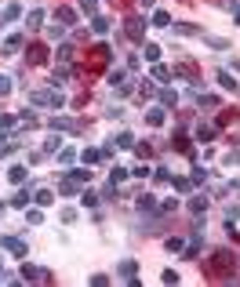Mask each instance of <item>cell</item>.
<instances>
[{
    "label": "cell",
    "instance_id": "6da1fadb",
    "mask_svg": "<svg viewBox=\"0 0 240 287\" xmlns=\"http://www.w3.org/2000/svg\"><path fill=\"white\" fill-rule=\"evenodd\" d=\"M30 106H51V109H59L62 106V91L59 87H33L30 91Z\"/></svg>",
    "mask_w": 240,
    "mask_h": 287
},
{
    "label": "cell",
    "instance_id": "7a4b0ae2",
    "mask_svg": "<svg viewBox=\"0 0 240 287\" xmlns=\"http://www.w3.org/2000/svg\"><path fill=\"white\" fill-rule=\"evenodd\" d=\"M0 244H4V251H11L15 258H26V240H18V236H0Z\"/></svg>",
    "mask_w": 240,
    "mask_h": 287
},
{
    "label": "cell",
    "instance_id": "3957f363",
    "mask_svg": "<svg viewBox=\"0 0 240 287\" xmlns=\"http://www.w3.org/2000/svg\"><path fill=\"white\" fill-rule=\"evenodd\" d=\"M26 58H30L33 66H44V62H48V48H44V44H30V48H26Z\"/></svg>",
    "mask_w": 240,
    "mask_h": 287
},
{
    "label": "cell",
    "instance_id": "277c9868",
    "mask_svg": "<svg viewBox=\"0 0 240 287\" xmlns=\"http://www.w3.org/2000/svg\"><path fill=\"white\" fill-rule=\"evenodd\" d=\"M22 280H36V284H48L51 273L48 269H36V265H22Z\"/></svg>",
    "mask_w": 240,
    "mask_h": 287
},
{
    "label": "cell",
    "instance_id": "5b68a950",
    "mask_svg": "<svg viewBox=\"0 0 240 287\" xmlns=\"http://www.w3.org/2000/svg\"><path fill=\"white\" fill-rule=\"evenodd\" d=\"M142 29H146V22H142L138 15L127 18V40H142Z\"/></svg>",
    "mask_w": 240,
    "mask_h": 287
},
{
    "label": "cell",
    "instance_id": "8992f818",
    "mask_svg": "<svg viewBox=\"0 0 240 287\" xmlns=\"http://www.w3.org/2000/svg\"><path fill=\"white\" fill-rule=\"evenodd\" d=\"M55 22L69 29V26H77V11H73V7H59V11H55Z\"/></svg>",
    "mask_w": 240,
    "mask_h": 287
},
{
    "label": "cell",
    "instance_id": "52a82bcc",
    "mask_svg": "<svg viewBox=\"0 0 240 287\" xmlns=\"http://www.w3.org/2000/svg\"><path fill=\"white\" fill-rule=\"evenodd\" d=\"M51 127H55V131H80V124H77V120H69V116H55Z\"/></svg>",
    "mask_w": 240,
    "mask_h": 287
},
{
    "label": "cell",
    "instance_id": "ba28073f",
    "mask_svg": "<svg viewBox=\"0 0 240 287\" xmlns=\"http://www.w3.org/2000/svg\"><path fill=\"white\" fill-rule=\"evenodd\" d=\"M164 116H168V113H164L160 106H150V113H146V124H150V127H160Z\"/></svg>",
    "mask_w": 240,
    "mask_h": 287
},
{
    "label": "cell",
    "instance_id": "9c48e42d",
    "mask_svg": "<svg viewBox=\"0 0 240 287\" xmlns=\"http://www.w3.org/2000/svg\"><path fill=\"white\" fill-rule=\"evenodd\" d=\"M22 48H26V40H22L18 33H15V36H7V40H4V55H15V51H22Z\"/></svg>",
    "mask_w": 240,
    "mask_h": 287
},
{
    "label": "cell",
    "instance_id": "30bf717a",
    "mask_svg": "<svg viewBox=\"0 0 240 287\" xmlns=\"http://www.w3.org/2000/svg\"><path fill=\"white\" fill-rule=\"evenodd\" d=\"M150 73H153V80H160V84H168V80H171V69H168V66H160V62H153Z\"/></svg>",
    "mask_w": 240,
    "mask_h": 287
},
{
    "label": "cell",
    "instance_id": "8fae6325",
    "mask_svg": "<svg viewBox=\"0 0 240 287\" xmlns=\"http://www.w3.org/2000/svg\"><path fill=\"white\" fill-rule=\"evenodd\" d=\"M215 80H218V84H222L226 91H237V80H233V73H226V69H218V73H215Z\"/></svg>",
    "mask_w": 240,
    "mask_h": 287
},
{
    "label": "cell",
    "instance_id": "7c38bea8",
    "mask_svg": "<svg viewBox=\"0 0 240 287\" xmlns=\"http://www.w3.org/2000/svg\"><path fill=\"white\" fill-rule=\"evenodd\" d=\"M156 197H150V193H146V197H138V211H150V215H156Z\"/></svg>",
    "mask_w": 240,
    "mask_h": 287
},
{
    "label": "cell",
    "instance_id": "4fadbf2b",
    "mask_svg": "<svg viewBox=\"0 0 240 287\" xmlns=\"http://www.w3.org/2000/svg\"><path fill=\"white\" fill-rule=\"evenodd\" d=\"M33 200L40 203V207H48V203H55V193H51V189H36V193H33Z\"/></svg>",
    "mask_w": 240,
    "mask_h": 287
},
{
    "label": "cell",
    "instance_id": "5bb4252c",
    "mask_svg": "<svg viewBox=\"0 0 240 287\" xmlns=\"http://www.w3.org/2000/svg\"><path fill=\"white\" fill-rule=\"evenodd\" d=\"M73 77V69H69V62H62L59 69H55V84H66V80Z\"/></svg>",
    "mask_w": 240,
    "mask_h": 287
},
{
    "label": "cell",
    "instance_id": "9a60e30c",
    "mask_svg": "<svg viewBox=\"0 0 240 287\" xmlns=\"http://www.w3.org/2000/svg\"><path fill=\"white\" fill-rule=\"evenodd\" d=\"M135 273H138V262H131V258H127V262H120V276H124V280H131Z\"/></svg>",
    "mask_w": 240,
    "mask_h": 287
},
{
    "label": "cell",
    "instance_id": "2e32d148",
    "mask_svg": "<svg viewBox=\"0 0 240 287\" xmlns=\"http://www.w3.org/2000/svg\"><path fill=\"white\" fill-rule=\"evenodd\" d=\"M40 22H44V11H40V7H33V11L26 15V26H30V29H36Z\"/></svg>",
    "mask_w": 240,
    "mask_h": 287
},
{
    "label": "cell",
    "instance_id": "e0dca14e",
    "mask_svg": "<svg viewBox=\"0 0 240 287\" xmlns=\"http://www.w3.org/2000/svg\"><path fill=\"white\" fill-rule=\"evenodd\" d=\"M117 145H120V149H131V145H135V135L131 131H120L117 135Z\"/></svg>",
    "mask_w": 240,
    "mask_h": 287
},
{
    "label": "cell",
    "instance_id": "ac0fdd59",
    "mask_svg": "<svg viewBox=\"0 0 240 287\" xmlns=\"http://www.w3.org/2000/svg\"><path fill=\"white\" fill-rule=\"evenodd\" d=\"M26 203H30V189H18L11 197V207H26Z\"/></svg>",
    "mask_w": 240,
    "mask_h": 287
},
{
    "label": "cell",
    "instance_id": "d6986e66",
    "mask_svg": "<svg viewBox=\"0 0 240 287\" xmlns=\"http://www.w3.org/2000/svg\"><path fill=\"white\" fill-rule=\"evenodd\" d=\"M18 15H22V7H18V4H7L4 11H0V18H4V22H11V18H18Z\"/></svg>",
    "mask_w": 240,
    "mask_h": 287
},
{
    "label": "cell",
    "instance_id": "ffe728a7",
    "mask_svg": "<svg viewBox=\"0 0 240 287\" xmlns=\"http://www.w3.org/2000/svg\"><path fill=\"white\" fill-rule=\"evenodd\" d=\"M160 102L164 106H179V95H175L171 87H160Z\"/></svg>",
    "mask_w": 240,
    "mask_h": 287
},
{
    "label": "cell",
    "instance_id": "44dd1931",
    "mask_svg": "<svg viewBox=\"0 0 240 287\" xmlns=\"http://www.w3.org/2000/svg\"><path fill=\"white\" fill-rule=\"evenodd\" d=\"M7 178H11L15 186H22V182H26V168H18V164H15V168L7 171Z\"/></svg>",
    "mask_w": 240,
    "mask_h": 287
},
{
    "label": "cell",
    "instance_id": "7402d4cb",
    "mask_svg": "<svg viewBox=\"0 0 240 287\" xmlns=\"http://www.w3.org/2000/svg\"><path fill=\"white\" fill-rule=\"evenodd\" d=\"M91 29H95V33H106V29H109V18L95 15V18H91Z\"/></svg>",
    "mask_w": 240,
    "mask_h": 287
},
{
    "label": "cell",
    "instance_id": "603a6c76",
    "mask_svg": "<svg viewBox=\"0 0 240 287\" xmlns=\"http://www.w3.org/2000/svg\"><path fill=\"white\" fill-rule=\"evenodd\" d=\"M59 189H62V197H73V193H77V189H80V182H73V178H66V182H62V186H59Z\"/></svg>",
    "mask_w": 240,
    "mask_h": 287
},
{
    "label": "cell",
    "instance_id": "cb8c5ba5",
    "mask_svg": "<svg viewBox=\"0 0 240 287\" xmlns=\"http://www.w3.org/2000/svg\"><path fill=\"white\" fill-rule=\"evenodd\" d=\"M80 156H84V164H98V160H102V149H84Z\"/></svg>",
    "mask_w": 240,
    "mask_h": 287
},
{
    "label": "cell",
    "instance_id": "d4e9b609",
    "mask_svg": "<svg viewBox=\"0 0 240 287\" xmlns=\"http://www.w3.org/2000/svg\"><path fill=\"white\" fill-rule=\"evenodd\" d=\"M73 160H77V153H73V149H62V153H59V164H62V168H69Z\"/></svg>",
    "mask_w": 240,
    "mask_h": 287
},
{
    "label": "cell",
    "instance_id": "484cf974",
    "mask_svg": "<svg viewBox=\"0 0 240 287\" xmlns=\"http://www.w3.org/2000/svg\"><path fill=\"white\" fill-rule=\"evenodd\" d=\"M69 178H73V182H88V178H91V171H84V168H73V171H69Z\"/></svg>",
    "mask_w": 240,
    "mask_h": 287
},
{
    "label": "cell",
    "instance_id": "4316f807",
    "mask_svg": "<svg viewBox=\"0 0 240 287\" xmlns=\"http://www.w3.org/2000/svg\"><path fill=\"white\" fill-rule=\"evenodd\" d=\"M171 186H175V193H189V189H193V182H189V178H175Z\"/></svg>",
    "mask_w": 240,
    "mask_h": 287
},
{
    "label": "cell",
    "instance_id": "83f0119b",
    "mask_svg": "<svg viewBox=\"0 0 240 287\" xmlns=\"http://www.w3.org/2000/svg\"><path fill=\"white\" fill-rule=\"evenodd\" d=\"M153 26H171V15L168 11H153Z\"/></svg>",
    "mask_w": 240,
    "mask_h": 287
},
{
    "label": "cell",
    "instance_id": "f1b7e54d",
    "mask_svg": "<svg viewBox=\"0 0 240 287\" xmlns=\"http://www.w3.org/2000/svg\"><path fill=\"white\" fill-rule=\"evenodd\" d=\"M146 58H150V66L156 58H160V48H156V44H146Z\"/></svg>",
    "mask_w": 240,
    "mask_h": 287
},
{
    "label": "cell",
    "instance_id": "f546056e",
    "mask_svg": "<svg viewBox=\"0 0 240 287\" xmlns=\"http://www.w3.org/2000/svg\"><path fill=\"white\" fill-rule=\"evenodd\" d=\"M80 200L91 207V203H98V193H95V189H84V193H80Z\"/></svg>",
    "mask_w": 240,
    "mask_h": 287
},
{
    "label": "cell",
    "instance_id": "4dcf8cb0",
    "mask_svg": "<svg viewBox=\"0 0 240 287\" xmlns=\"http://www.w3.org/2000/svg\"><path fill=\"white\" fill-rule=\"evenodd\" d=\"M11 127H15V116L4 113V116H0V131H11Z\"/></svg>",
    "mask_w": 240,
    "mask_h": 287
},
{
    "label": "cell",
    "instance_id": "1f68e13d",
    "mask_svg": "<svg viewBox=\"0 0 240 287\" xmlns=\"http://www.w3.org/2000/svg\"><path fill=\"white\" fill-rule=\"evenodd\" d=\"M197 138H200V142H211V138H215V127H200Z\"/></svg>",
    "mask_w": 240,
    "mask_h": 287
},
{
    "label": "cell",
    "instance_id": "d6a6232c",
    "mask_svg": "<svg viewBox=\"0 0 240 287\" xmlns=\"http://www.w3.org/2000/svg\"><path fill=\"white\" fill-rule=\"evenodd\" d=\"M160 280H164V284H179V273H175V269H164Z\"/></svg>",
    "mask_w": 240,
    "mask_h": 287
},
{
    "label": "cell",
    "instance_id": "836d02e7",
    "mask_svg": "<svg viewBox=\"0 0 240 287\" xmlns=\"http://www.w3.org/2000/svg\"><path fill=\"white\" fill-rule=\"evenodd\" d=\"M59 58L62 62H73V48H69V44H62V48H59Z\"/></svg>",
    "mask_w": 240,
    "mask_h": 287
},
{
    "label": "cell",
    "instance_id": "e575fe53",
    "mask_svg": "<svg viewBox=\"0 0 240 287\" xmlns=\"http://www.w3.org/2000/svg\"><path fill=\"white\" fill-rule=\"evenodd\" d=\"M189 207H193V211H197V215H204V207H208V200H204V197H197V200H193V203H189Z\"/></svg>",
    "mask_w": 240,
    "mask_h": 287
},
{
    "label": "cell",
    "instance_id": "d590c367",
    "mask_svg": "<svg viewBox=\"0 0 240 287\" xmlns=\"http://www.w3.org/2000/svg\"><path fill=\"white\" fill-rule=\"evenodd\" d=\"M204 178H208V171H204V168H197V171H193V178H189V182H193V186H200Z\"/></svg>",
    "mask_w": 240,
    "mask_h": 287
},
{
    "label": "cell",
    "instance_id": "8d00e7d4",
    "mask_svg": "<svg viewBox=\"0 0 240 287\" xmlns=\"http://www.w3.org/2000/svg\"><path fill=\"white\" fill-rule=\"evenodd\" d=\"M131 171H124V168H113V174H109V182H120V178H127Z\"/></svg>",
    "mask_w": 240,
    "mask_h": 287
},
{
    "label": "cell",
    "instance_id": "74e56055",
    "mask_svg": "<svg viewBox=\"0 0 240 287\" xmlns=\"http://www.w3.org/2000/svg\"><path fill=\"white\" fill-rule=\"evenodd\" d=\"M7 91H11V77H4V73H0V95H7Z\"/></svg>",
    "mask_w": 240,
    "mask_h": 287
},
{
    "label": "cell",
    "instance_id": "f35d334b",
    "mask_svg": "<svg viewBox=\"0 0 240 287\" xmlns=\"http://www.w3.org/2000/svg\"><path fill=\"white\" fill-rule=\"evenodd\" d=\"M80 7H84L88 15H95V7H98V0H80Z\"/></svg>",
    "mask_w": 240,
    "mask_h": 287
},
{
    "label": "cell",
    "instance_id": "ab89813d",
    "mask_svg": "<svg viewBox=\"0 0 240 287\" xmlns=\"http://www.w3.org/2000/svg\"><path fill=\"white\" fill-rule=\"evenodd\" d=\"M164 247H168V251H182V240H179V236H171V240H168Z\"/></svg>",
    "mask_w": 240,
    "mask_h": 287
},
{
    "label": "cell",
    "instance_id": "60d3db41",
    "mask_svg": "<svg viewBox=\"0 0 240 287\" xmlns=\"http://www.w3.org/2000/svg\"><path fill=\"white\" fill-rule=\"evenodd\" d=\"M237 22H240V11H237Z\"/></svg>",
    "mask_w": 240,
    "mask_h": 287
},
{
    "label": "cell",
    "instance_id": "b9f144b4",
    "mask_svg": "<svg viewBox=\"0 0 240 287\" xmlns=\"http://www.w3.org/2000/svg\"><path fill=\"white\" fill-rule=\"evenodd\" d=\"M0 280H4V273H0Z\"/></svg>",
    "mask_w": 240,
    "mask_h": 287
}]
</instances>
